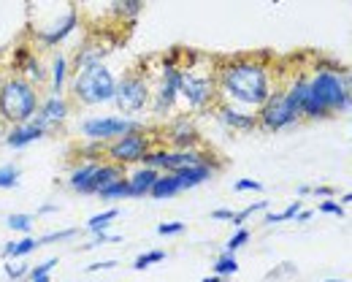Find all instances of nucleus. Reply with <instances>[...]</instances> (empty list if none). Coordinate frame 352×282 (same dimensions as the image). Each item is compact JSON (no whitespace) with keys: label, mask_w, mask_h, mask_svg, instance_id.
Segmentation results:
<instances>
[{"label":"nucleus","mask_w":352,"mask_h":282,"mask_svg":"<svg viewBox=\"0 0 352 282\" xmlns=\"http://www.w3.org/2000/svg\"><path fill=\"white\" fill-rule=\"evenodd\" d=\"M141 8H144V0H111V11L122 22H133Z\"/></svg>","instance_id":"21"},{"label":"nucleus","mask_w":352,"mask_h":282,"mask_svg":"<svg viewBox=\"0 0 352 282\" xmlns=\"http://www.w3.org/2000/svg\"><path fill=\"white\" fill-rule=\"evenodd\" d=\"M179 87H182V60L179 57L174 60V52H171V57L163 60L160 74H157V93H155V111L157 114H166L174 109Z\"/></svg>","instance_id":"9"},{"label":"nucleus","mask_w":352,"mask_h":282,"mask_svg":"<svg viewBox=\"0 0 352 282\" xmlns=\"http://www.w3.org/2000/svg\"><path fill=\"white\" fill-rule=\"evenodd\" d=\"M117 261H98V263H89L87 272H100V269H114Z\"/></svg>","instance_id":"39"},{"label":"nucleus","mask_w":352,"mask_h":282,"mask_svg":"<svg viewBox=\"0 0 352 282\" xmlns=\"http://www.w3.org/2000/svg\"><path fill=\"white\" fill-rule=\"evenodd\" d=\"M163 258H166V252H163V250H152V252H144V255H138V258H135L133 269H135V272H144V269H149V266L160 263Z\"/></svg>","instance_id":"26"},{"label":"nucleus","mask_w":352,"mask_h":282,"mask_svg":"<svg viewBox=\"0 0 352 282\" xmlns=\"http://www.w3.org/2000/svg\"><path fill=\"white\" fill-rule=\"evenodd\" d=\"M247 239H250V231H247V228H239L236 234L228 239V244H225V252H233V250H239L241 244H247Z\"/></svg>","instance_id":"31"},{"label":"nucleus","mask_w":352,"mask_h":282,"mask_svg":"<svg viewBox=\"0 0 352 282\" xmlns=\"http://www.w3.org/2000/svg\"><path fill=\"white\" fill-rule=\"evenodd\" d=\"M149 76L141 71V68H133L128 71L120 82H117V90H114V103L122 114H138L149 106Z\"/></svg>","instance_id":"7"},{"label":"nucleus","mask_w":352,"mask_h":282,"mask_svg":"<svg viewBox=\"0 0 352 282\" xmlns=\"http://www.w3.org/2000/svg\"><path fill=\"white\" fill-rule=\"evenodd\" d=\"M6 226L11 228V231H19V234H30V228H33V215H11L8 220H6Z\"/></svg>","instance_id":"27"},{"label":"nucleus","mask_w":352,"mask_h":282,"mask_svg":"<svg viewBox=\"0 0 352 282\" xmlns=\"http://www.w3.org/2000/svg\"><path fill=\"white\" fill-rule=\"evenodd\" d=\"M33 282H49V274H44V277H36Z\"/></svg>","instance_id":"48"},{"label":"nucleus","mask_w":352,"mask_h":282,"mask_svg":"<svg viewBox=\"0 0 352 282\" xmlns=\"http://www.w3.org/2000/svg\"><path fill=\"white\" fill-rule=\"evenodd\" d=\"M114 241H122V236H111V234H106V231H103V234H95V241L87 244L85 250H92L95 244H114Z\"/></svg>","instance_id":"37"},{"label":"nucleus","mask_w":352,"mask_h":282,"mask_svg":"<svg viewBox=\"0 0 352 282\" xmlns=\"http://www.w3.org/2000/svg\"><path fill=\"white\" fill-rule=\"evenodd\" d=\"M44 128H38L33 120L30 122H22V125H11L8 128V133H6V147H11V149H22V147H28V144H33V141L44 139Z\"/></svg>","instance_id":"15"},{"label":"nucleus","mask_w":352,"mask_h":282,"mask_svg":"<svg viewBox=\"0 0 352 282\" xmlns=\"http://www.w3.org/2000/svg\"><path fill=\"white\" fill-rule=\"evenodd\" d=\"M19 169L16 166H0V188L3 190H11L19 185Z\"/></svg>","instance_id":"28"},{"label":"nucleus","mask_w":352,"mask_h":282,"mask_svg":"<svg viewBox=\"0 0 352 282\" xmlns=\"http://www.w3.org/2000/svg\"><path fill=\"white\" fill-rule=\"evenodd\" d=\"M76 22H79V14H76V11H71V14H68V19H63V22H60L54 30H49V33H44V36L38 39V44H41V47H46V49L57 47L60 41H65V39H68V33L76 28Z\"/></svg>","instance_id":"19"},{"label":"nucleus","mask_w":352,"mask_h":282,"mask_svg":"<svg viewBox=\"0 0 352 282\" xmlns=\"http://www.w3.org/2000/svg\"><path fill=\"white\" fill-rule=\"evenodd\" d=\"M204 282H222V277H220V274H212V277H206Z\"/></svg>","instance_id":"47"},{"label":"nucleus","mask_w":352,"mask_h":282,"mask_svg":"<svg viewBox=\"0 0 352 282\" xmlns=\"http://www.w3.org/2000/svg\"><path fill=\"white\" fill-rule=\"evenodd\" d=\"M109 54V44H100V41H87L85 47L79 49V54H74V63H71V74L89 68V65H100L103 57Z\"/></svg>","instance_id":"16"},{"label":"nucleus","mask_w":352,"mask_h":282,"mask_svg":"<svg viewBox=\"0 0 352 282\" xmlns=\"http://www.w3.org/2000/svg\"><path fill=\"white\" fill-rule=\"evenodd\" d=\"M6 272H8V280H22L30 269H28L25 263H19V266H6Z\"/></svg>","instance_id":"38"},{"label":"nucleus","mask_w":352,"mask_h":282,"mask_svg":"<svg viewBox=\"0 0 352 282\" xmlns=\"http://www.w3.org/2000/svg\"><path fill=\"white\" fill-rule=\"evenodd\" d=\"M331 282H339V280H331Z\"/></svg>","instance_id":"49"},{"label":"nucleus","mask_w":352,"mask_h":282,"mask_svg":"<svg viewBox=\"0 0 352 282\" xmlns=\"http://www.w3.org/2000/svg\"><path fill=\"white\" fill-rule=\"evenodd\" d=\"M79 236V228H68V231H57V234H46L38 239V244H52V241H65V239H74Z\"/></svg>","instance_id":"32"},{"label":"nucleus","mask_w":352,"mask_h":282,"mask_svg":"<svg viewBox=\"0 0 352 282\" xmlns=\"http://www.w3.org/2000/svg\"><path fill=\"white\" fill-rule=\"evenodd\" d=\"M68 114H71L68 98H63L60 93H52L49 98L41 100V106H38L33 122H36L38 128H44V133L49 136V133H54V131L68 120Z\"/></svg>","instance_id":"11"},{"label":"nucleus","mask_w":352,"mask_h":282,"mask_svg":"<svg viewBox=\"0 0 352 282\" xmlns=\"http://www.w3.org/2000/svg\"><path fill=\"white\" fill-rule=\"evenodd\" d=\"M103 201H122V198H133L131 193V182H128V177H122V180H117V182H111L109 188H103L98 193Z\"/></svg>","instance_id":"23"},{"label":"nucleus","mask_w":352,"mask_h":282,"mask_svg":"<svg viewBox=\"0 0 352 282\" xmlns=\"http://www.w3.org/2000/svg\"><path fill=\"white\" fill-rule=\"evenodd\" d=\"M322 215L328 212V215H333V217H344V209H342V204H336V201H331V198H325L320 206H317Z\"/></svg>","instance_id":"35"},{"label":"nucleus","mask_w":352,"mask_h":282,"mask_svg":"<svg viewBox=\"0 0 352 282\" xmlns=\"http://www.w3.org/2000/svg\"><path fill=\"white\" fill-rule=\"evenodd\" d=\"M71 95L76 103L82 106H98L106 100H114L117 90V76L100 63V65H89L76 74H71Z\"/></svg>","instance_id":"5"},{"label":"nucleus","mask_w":352,"mask_h":282,"mask_svg":"<svg viewBox=\"0 0 352 282\" xmlns=\"http://www.w3.org/2000/svg\"><path fill=\"white\" fill-rule=\"evenodd\" d=\"M212 217H214V220H230V217H233V212H228V209H214V212H212Z\"/></svg>","instance_id":"40"},{"label":"nucleus","mask_w":352,"mask_h":282,"mask_svg":"<svg viewBox=\"0 0 352 282\" xmlns=\"http://www.w3.org/2000/svg\"><path fill=\"white\" fill-rule=\"evenodd\" d=\"M309 217H311V212H298V215H296V220H301V223H307Z\"/></svg>","instance_id":"43"},{"label":"nucleus","mask_w":352,"mask_h":282,"mask_svg":"<svg viewBox=\"0 0 352 282\" xmlns=\"http://www.w3.org/2000/svg\"><path fill=\"white\" fill-rule=\"evenodd\" d=\"M309 193H311V188H307V185H301V188H298V195H309Z\"/></svg>","instance_id":"46"},{"label":"nucleus","mask_w":352,"mask_h":282,"mask_svg":"<svg viewBox=\"0 0 352 282\" xmlns=\"http://www.w3.org/2000/svg\"><path fill=\"white\" fill-rule=\"evenodd\" d=\"M182 190H184L182 180H179L174 171H171V174H160V177H157V182L152 185L149 195H152V198H157V201H166V198H174V195H179Z\"/></svg>","instance_id":"18"},{"label":"nucleus","mask_w":352,"mask_h":282,"mask_svg":"<svg viewBox=\"0 0 352 282\" xmlns=\"http://www.w3.org/2000/svg\"><path fill=\"white\" fill-rule=\"evenodd\" d=\"M265 206H268L265 201H261V204H250L247 209H241V212H233V217H230V223H233V226L239 228V226H244V223H247V220H250V217H252L255 212H263Z\"/></svg>","instance_id":"29"},{"label":"nucleus","mask_w":352,"mask_h":282,"mask_svg":"<svg viewBox=\"0 0 352 282\" xmlns=\"http://www.w3.org/2000/svg\"><path fill=\"white\" fill-rule=\"evenodd\" d=\"M138 128L141 125L128 117H92L87 122H82V133L95 141H114L131 131H138Z\"/></svg>","instance_id":"10"},{"label":"nucleus","mask_w":352,"mask_h":282,"mask_svg":"<svg viewBox=\"0 0 352 282\" xmlns=\"http://www.w3.org/2000/svg\"><path fill=\"white\" fill-rule=\"evenodd\" d=\"M298 212H301V204L296 201V204H290L285 212H279V215H268V217H265V223H285V220H293Z\"/></svg>","instance_id":"30"},{"label":"nucleus","mask_w":352,"mask_h":282,"mask_svg":"<svg viewBox=\"0 0 352 282\" xmlns=\"http://www.w3.org/2000/svg\"><path fill=\"white\" fill-rule=\"evenodd\" d=\"M184 223H179V220H174V223H160L157 226V234L160 236H179V234H184Z\"/></svg>","instance_id":"33"},{"label":"nucleus","mask_w":352,"mask_h":282,"mask_svg":"<svg viewBox=\"0 0 352 282\" xmlns=\"http://www.w3.org/2000/svg\"><path fill=\"white\" fill-rule=\"evenodd\" d=\"M298 122V114L293 111V106L287 103V95L279 85H274L271 95L265 98V103L258 109V125L265 131H282Z\"/></svg>","instance_id":"8"},{"label":"nucleus","mask_w":352,"mask_h":282,"mask_svg":"<svg viewBox=\"0 0 352 282\" xmlns=\"http://www.w3.org/2000/svg\"><path fill=\"white\" fill-rule=\"evenodd\" d=\"M274 60L268 54H239L217 60L220 100L258 111L274 90Z\"/></svg>","instance_id":"1"},{"label":"nucleus","mask_w":352,"mask_h":282,"mask_svg":"<svg viewBox=\"0 0 352 282\" xmlns=\"http://www.w3.org/2000/svg\"><path fill=\"white\" fill-rule=\"evenodd\" d=\"M38 106H41V90L25 76H11L0 85V114L8 125L30 122Z\"/></svg>","instance_id":"4"},{"label":"nucleus","mask_w":352,"mask_h":282,"mask_svg":"<svg viewBox=\"0 0 352 282\" xmlns=\"http://www.w3.org/2000/svg\"><path fill=\"white\" fill-rule=\"evenodd\" d=\"M46 212H57V206H41L38 215H46Z\"/></svg>","instance_id":"45"},{"label":"nucleus","mask_w":352,"mask_h":282,"mask_svg":"<svg viewBox=\"0 0 352 282\" xmlns=\"http://www.w3.org/2000/svg\"><path fill=\"white\" fill-rule=\"evenodd\" d=\"M8 128H11V125H8V122L3 120V114H0V141H6V133H8Z\"/></svg>","instance_id":"41"},{"label":"nucleus","mask_w":352,"mask_h":282,"mask_svg":"<svg viewBox=\"0 0 352 282\" xmlns=\"http://www.w3.org/2000/svg\"><path fill=\"white\" fill-rule=\"evenodd\" d=\"M311 193H314V195H322V198H328L333 190H331V188H311Z\"/></svg>","instance_id":"42"},{"label":"nucleus","mask_w":352,"mask_h":282,"mask_svg":"<svg viewBox=\"0 0 352 282\" xmlns=\"http://www.w3.org/2000/svg\"><path fill=\"white\" fill-rule=\"evenodd\" d=\"M347 204H352V193H344V195H342V206H347Z\"/></svg>","instance_id":"44"},{"label":"nucleus","mask_w":352,"mask_h":282,"mask_svg":"<svg viewBox=\"0 0 352 282\" xmlns=\"http://www.w3.org/2000/svg\"><path fill=\"white\" fill-rule=\"evenodd\" d=\"M157 177H160V171H157V169H146V166L135 169V171H133L131 177H128V182H131L133 198L149 195V190H152V185L157 182Z\"/></svg>","instance_id":"17"},{"label":"nucleus","mask_w":352,"mask_h":282,"mask_svg":"<svg viewBox=\"0 0 352 282\" xmlns=\"http://www.w3.org/2000/svg\"><path fill=\"white\" fill-rule=\"evenodd\" d=\"M350 71L336 63L314 60L309 68V95L301 109V120H328L336 114H350Z\"/></svg>","instance_id":"2"},{"label":"nucleus","mask_w":352,"mask_h":282,"mask_svg":"<svg viewBox=\"0 0 352 282\" xmlns=\"http://www.w3.org/2000/svg\"><path fill=\"white\" fill-rule=\"evenodd\" d=\"M157 147L155 141V133L138 128V131H131L125 136L114 141H103V160L109 163H117V166H131V163H141L144 155Z\"/></svg>","instance_id":"6"},{"label":"nucleus","mask_w":352,"mask_h":282,"mask_svg":"<svg viewBox=\"0 0 352 282\" xmlns=\"http://www.w3.org/2000/svg\"><path fill=\"white\" fill-rule=\"evenodd\" d=\"M236 272H239V263H236L233 252H222L220 258L214 261V274H220V277H230V274H236Z\"/></svg>","instance_id":"25"},{"label":"nucleus","mask_w":352,"mask_h":282,"mask_svg":"<svg viewBox=\"0 0 352 282\" xmlns=\"http://www.w3.org/2000/svg\"><path fill=\"white\" fill-rule=\"evenodd\" d=\"M54 266H57V258H49V261H44V263H38L36 269H30V280H36V277H44V274H49Z\"/></svg>","instance_id":"36"},{"label":"nucleus","mask_w":352,"mask_h":282,"mask_svg":"<svg viewBox=\"0 0 352 282\" xmlns=\"http://www.w3.org/2000/svg\"><path fill=\"white\" fill-rule=\"evenodd\" d=\"M209 111H214L222 122L233 131H255L258 128V111H250V109H241L236 103H228V100H217Z\"/></svg>","instance_id":"12"},{"label":"nucleus","mask_w":352,"mask_h":282,"mask_svg":"<svg viewBox=\"0 0 352 282\" xmlns=\"http://www.w3.org/2000/svg\"><path fill=\"white\" fill-rule=\"evenodd\" d=\"M233 190H236V193H261L263 185H261L258 180H236Z\"/></svg>","instance_id":"34"},{"label":"nucleus","mask_w":352,"mask_h":282,"mask_svg":"<svg viewBox=\"0 0 352 282\" xmlns=\"http://www.w3.org/2000/svg\"><path fill=\"white\" fill-rule=\"evenodd\" d=\"M68 74H71V63H68L63 54H57L54 63H52V93H60V90L65 87Z\"/></svg>","instance_id":"20"},{"label":"nucleus","mask_w":352,"mask_h":282,"mask_svg":"<svg viewBox=\"0 0 352 282\" xmlns=\"http://www.w3.org/2000/svg\"><path fill=\"white\" fill-rule=\"evenodd\" d=\"M120 217V209H109V212H100V215H95V217H89L87 223V231L89 234H103L114 220Z\"/></svg>","instance_id":"24"},{"label":"nucleus","mask_w":352,"mask_h":282,"mask_svg":"<svg viewBox=\"0 0 352 282\" xmlns=\"http://www.w3.org/2000/svg\"><path fill=\"white\" fill-rule=\"evenodd\" d=\"M179 95L195 111H209L217 100V57H206L201 52H190V63H182V87Z\"/></svg>","instance_id":"3"},{"label":"nucleus","mask_w":352,"mask_h":282,"mask_svg":"<svg viewBox=\"0 0 352 282\" xmlns=\"http://www.w3.org/2000/svg\"><path fill=\"white\" fill-rule=\"evenodd\" d=\"M163 144H171L174 149H198L201 147V136H198V131H195V125L190 120H176V122H171L163 131L160 147Z\"/></svg>","instance_id":"13"},{"label":"nucleus","mask_w":352,"mask_h":282,"mask_svg":"<svg viewBox=\"0 0 352 282\" xmlns=\"http://www.w3.org/2000/svg\"><path fill=\"white\" fill-rule=\"evenodd\" d=\"M36 247H38V239H33V236H22L19 241L6 244V258H8V261H11V258H25V255H30Z\"/></svg>","instance_id":"22"},{"label":"nucleus","mask_w":352,"mask_h":282,"mask_svg":"<svg viewBox=\"0 0 352 282\" xmlns=\"http://www.w3.org/2000/svg\"><path fill=\"white\" fill-rule=\"evenodd\" d=\"M122 177H128V174H125V166H117V163L100 160V163H98V169H95V174H92V180H89L87 190H85V195H98L100 190L109 188L111 182H117V180H122Z\"/></svg>","instance_id":"14"}]
</instances>
